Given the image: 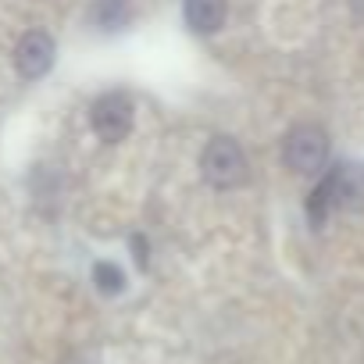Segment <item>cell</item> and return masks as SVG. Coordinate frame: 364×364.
Listing matches in <instances>:
<instances>
[{
  "label": "cell",
  "instance_id": "obj_1",
  "mask_svg": "<svg viewBox=\"0 0 364 364\" xmlns=\"http://www.w3.org/2000/svg\"><path fill=\"white\" fill-rule=\"evenodd\" d=\"M364 204V168L357 164H336L307 197V218L321 225L336 208H360Z\"/></svg>",
  "mask_w": 364,
  "mask_h": 364
},
{
  "label": "cell",
  "instance_id": "obj_2",
  "mask_svg": "<svg viewBox=\"0 0 364 364\" xmlns=\"http://www.w3.org/2000/svg\"><path fill=\"white\" fill-rule=\"evenodd\" d=\"M200 168H204V178L211 182L215 190H232L247 178V157H243V146L229 136H218L204 146V157H200Z\"/></svg>",
  "mask_w": 364,
  "mask_h": 364
},
{
  "label": "cell",
  "instance_id": "obj_3",
  "mask_svg": "<svg viewBox=\"0 0 364 364\" xmlns=\"http://www.w3.org/2000/svg\"><path fill=\"white\" fill-rule=\"evenodd\" d=\"M282 157L293 171L300 175H311L325 164L328 157V136L318 129V125H296L289 129V136L282 139Z\"/></svg>",
  "mask_w": 364,
  "mask_h": 364
},
{
  "label": "cell",
  "instance_id": "obj_4",
  "mask_svg": "<svg viewBox=\"0 0 364 364\" xmlns=\"http://www.w3.org/2000/svg\"><path fill=\"white\" fill-rule=\"evenodd\" d=\"M90 122H93V132L104 139V143H118L129 136L132 129V100L125 93H104L93 111H90Z\"/></svg>",
  "mask_w": 364,
  "mask_h": 364
},
{
  "label": "cell",
  "instance_id": "obj_5",
  "mask_svg": "<svg viewBox=\"0 0 364 364\" xmlns=\"http://www.w3.org/2000/svg\"><path fill=\"white\" fill-rule=\"evenodd\" d=\"M50 65H54V40L47 33H29L15 50V68L26 79H40L50 72Z\"/></svg>",
  "mask_w": 364,
  "mask_h": 364
},
{
  "label": "cell",
  "instance_id": "obj_6",
  "mask_svg": "<svg viewBox=\"0 0 364 364\" xmlns=\"http://www.w3.org/2000/svg\"><path fill=\"white\" fill-rule=\"evenodd\" d=\"M182 11H186V22L193 33H218L222 22H225V0H186L182 4Z\"/></svg>",
  "mask_w": 364,
  "mask_h": 364
},
{
  "label": "cell",
  "instance_id": "obj_7",
  "mask_svg": "<svg viewBox=\"0 0 364 364\" xmlns=\"http://www.w3.org/2000/svg\"><path fill=\"white\" fill-rule=\"evenodd\" d=\"M90 18H93L100 29H118V26H125V18H129V0H97L93 11H90Z\"/></svg>",
  "mask_w": 364,
  "mask_h": 364
},
{
  "label": "cell",
  "instance_id": "obj_8",
  "mask_svg": "<svg viewBox=\"0 0 364 364\" xmlns=\"http://www.w3.org/2000/svg\"><path fill=\"white\" fill-rule=\"evenodd\" d=\"M93 282H97V289H100V293H107V296H114V293H122V289H125V275H122V268H118V264H111V261L93 264Z\"/></svg>",
  "mask_w": 364,
  "mask_h": 364
},
{
  "label": "cell",
  "instance_id": "obj_9",
  "mask_svg": "<svg viewBox=\"0 0 364 364\" xmlns=\"http://www.w3.org/2000/svg\"><path fill=\"white\" fill-rule=\"evenodd\" d=\"M350 4H353V11H357V15L364 18V0H350Z\"/></svg>",
  "mask_w": 364,
  "mask_h": 364
}]
</instances>
